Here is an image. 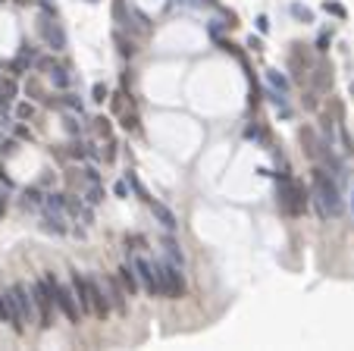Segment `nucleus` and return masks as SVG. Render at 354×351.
I'll return each instance as SVG.
<instances>
[{
    "mask_svg": "<svg viewBox=\"0 0 354 351\" xmlns=\"http://www.w3.org/2000/svg\"><path fill=\"white\" fill-rule=\"evenodd\" d=\"M72 288H76L78 308L85 310V314H91V317H98V320H104L110 314V298H107V292H104L100 279L72 273Z\"/></svg>",
    "mask_w": 354,
    "mask_h": 351,
    "instance_id": "obj_1",
    "label": "nucleus"
},
{
    "mask_svg": "<svg viewBox=\"0 0 354 351\" xmlns=\"http://www.w3.org/2000/svg\"><path fill=\"white\" fill-rule=\"evenodd\" d=\"M314 198L320 204V216H338L342 214V194H338V185L336 179H329L326 170H314Z\"/></svg>",
    "mask_w": 354,
    "mask_h": 351,
    "instance_id": "obj_2",
    "label": "nucleus"
},
{
    "mask_svg": "<svg viewBox=\"0 0 354 351\" xmlns=\"http://www.w3.org/2000/svg\"><path fill=\"white\" fill-rule=\"evenodd\" d=\"M157 270V282H160V295L163 298H182L185 295V276H182V266L179 264H154Z\"/></svg>",
    "mask_w": 354,
    "mask_h": 351,
    "instance_id": "obj_3",
    "label": "nucleus"
},
{
    "mask_svg": "<svg viewBox=\"0 0 354 351\" xmlns=\"http://www.w3.org/2000/svg\"><path fill=\"white\" fill-rule=\"evenodd\" d=\"M279 207L286 210L288 216H301L304 207H308V192H304L294 179H288V176L279 179Z\"/></svg>",
    "mask_w": 354,
    "mask_h": 351,
    "instance_id": "obj_4",
    "label": "nucleus"
},
{
    "mask_svg": "<svg viewBox=\"0 0 354 351\" xmlns=\"http://www.w3.org/2000/svg\"><path fill=\"white\" fill-rule=\"evenodd\" d=\"M44 282H47V288L54 292V298H56V308H60V310L66 314V320H69V323H78V310H82V308H78L76 288L69 292V288L60 282V279H56V276H50V273L44 276Z\"/></svg>",
    "mask_w": 354,
    "mask_h": 351,
    "instance_id": "obj_5",
    "label": "nucleus"
},
{
    "mask_svg": "<svg viewBox=\"0 0 354 351\" xmlns=\"http://www.w3.org/2000/svg\"><path fill=\"white\" fill-rule=\"evenodd\" d=\"M32 295H34V308H38V326H50V320H54V304H56V298H54V292L47 288V282L44 279H38V282L32 286Z\"/></svg>",
    "mask_w": 354,
    "mask_h": 351,
    "instance_id": "obj_6",
    "label": "nucleus"
},
{
    "mask_svg": "<svg viewBox=\"0 0 354 351\" xmlns=\"http://www.w3.org/2000/svg\"><path fill=\"white\" fill-rule=\"evenodd\" d=\"M38 32H41V38H44L47 48H54V50H63V48H66V34H63L60 26H56L54 13H44V16L38 19Z\"/></svg>",
    "mask_w": 354,
    "mask_h": 351,
    "instance_id": "obj_7",
    "label": "nucleus"
},
{
    "mask_svg": "<svg viewBox=\"0 0 354 351\" xmlns=\"http://www.w3.org/2000/svg\"><path fill=\"white\" fill-rule=\"evenodd\" d=\"M10 295H13V301H16V310H19L22 323L34 320V314H38V308H34V295H32V292H28L26 286H13V288H10Z\"/></svg>",
    "mask_w": 354,
    "mask_h": 351,
    "instance_id": "obj_8",
    "label": "nucleus"
},
{
    "mask_svg": "<svg viewBox=\"0 0 354 351\" xmlns=\"http://www.w3.org/2000/svg\"><path fill=\"white\" fill-rule=\"evenodd\" d=\"M132 266H135V273H138V282L144 286L150 295H160V282H157V270H154V264L144 260V257H135Z\"/></svg>",
    "mask_w": 354,
    "mask_h": 351,
    "instance_id": "obj_9",
    "label": "nucleus"
},
{
    "mask_svg": "<svg viewBox=\"0 0 354 351\" xmlns=\"http://www.w3.org/2000/svg\"><path fill=\"white\" fill-rule=\"evenodd\" d=\"M0 320H4V323H10L16 332H22V330H26V323H22L19 310H16V301H13V295H10V292H4V295H0Z\"/></svg>",
    "mask_w": 354,
    "mask_h": 351,
    "instance_id": "obj_10",
    "label": "nucleus"
},
{
    "mask_svg": "<svg viewBox=\"0 0 354 351\" xmlns=\"http://www.w3.org/2000/svg\"><path fill=\"white\" fill-rule=\"evenodd\" d=\"M34 66H38V69H44V72H47V78H50L56 88H69V85H72V76H69L63 66H56L54 60H38Z\"/></svg>",
    "mask_w": 354,
    "mask_h": 351,
    "instance_id": "obj_11",
    "label": "nucleus"
},
{
    "mask_svg": "<svg viewBox=\"0 0 354 351\" xmlns=\"http://www.w3.org/2000/svg\"><path fill=\"white\" fill-rule=\"evenodd\" d=\"M100 286H104V292H107V298H110V308H116V310H126V295L122 292L126 288H120V282H116L113 276H100Z\"/></svg>",
    "mask_w": 354,
    "mask_h": 351,
    "instance_id": "obj_12",
    "label": "nucleus"
},
{
    "mask_svg": "<svg viewBox=\"0 0 354 351\" xmlns=\"http://www.w3.org/2000/svg\"><path fill=\"white\" fill-rule=\"evenodd\" d=\"M150 214H154L157 216V223L163 226V229H166V232H172L176 226H179V220H176V214H172V210L166 207V204H160V201H154V198H150Z\"/></svg>",
    "mask_w": 354,
    "mask_h": 351,
    "instance_id": "obj_13",
    "label": "nucleus"
},
{
    "mask_svg": "<svg viewBox=\"0 0 354 351\" xmlns=\"http://www.w3.org/2000/svg\"><path fill=\"white\" fill-rule=\"evenodd\" d=\"M120 286L132 295V292H138V273H135V266L132 264H126V266H120Z\"/></svg>",
    "mask_w": 354,
    "mask_h": 351,
    "instance_id": "obj_14",
    "label": "nucleus"
},
{
    "mask_svg": "<svg viewBox=\"0 0 354 351\" xmlns=\"http://www.w3.org/2000/svg\"><path fill=\"white\" fill-rule=\"evenodd\" d=\"M163 251H166V257L172 264H179V266H185V254H182V248H179V242H176L172 236H166L163 238Z\"/></svg>",
    "mask_w": 354,
    "mask_h": 351,
    "instance_id": "obj_15",
    "label": "nucleus"
},
{
    "mask_svg": "<svg viewBox=\"0 0 354 351\" xmlns=\"http://www.w3.org/2000/svg\"><path fill=\"white\" fill-rule=\"evenodd\" d=\"M301 142H304V150H308V157H320V142H316L314 128H301Z\"/></svg>",
    "mask_w": 354,
    "mask_h": 351,
    "instance_id": "obj_16",
    "label": "nucleus"
},
{
    "mask_svg": "<svg viewBox=\"0 0 354 351\" xmlns=\"http://www.w3.org/2000/svg\"><path fill=\"white\" fill-rule=\"evenodd\" d=\"M22 207H26V210H41L44 207V194L38 188H26V194H22Z\"/></svg>",
    "mask_w": 354,
    "mask_h": 351,
    "instance_id": "obj_17",
    "label": "nucleus"
},
{
    "mask_svg": "<svg viewBox=\"0 0 354 351\" xmlns=\"http://www.w3.org/2000/svg\"><path fill=\"white\" fill-rule=\"evenodd\" d=\"M314 85H316V91H326L329 85H332V72H329L326 66H316L314 69Z\"/></svg>",
    "mask_w": 354,
    "mask_h": 351,
    "instance_id": "obj_18",
    "label": "nucleus"
},
{
    "mask_svg": "<svg viewBox=\"0 0 354 351\" xmlns=\"http://www.w3.org/2000/svg\"><path fill=\"white\" fill-rule=\"evenodd\" d=\"M113 41H116V48H120V54H122V56H135V50H138V48H135V41H132V38H126L122 32H116V34H113Z\"/></svg>",
    "mask_w": 354,
    "mask_h": 351,
    "instance_id": "obj_19",
    "label": "nucleus"
},
{
    "mask_svg": "<svg viewBox=\"0 0 354 351\" xmlns=\"http://www.w3.org/2000/svg\"><path fill=\"white\" fill-rule=\"evenodd\" d=\"M13 98H16V82L13 78H4V82H0V104L6 107Z\"/></svg>",
    "mask_w": 354,
    "mask_h": 351,
    "instance_id": "obj_20",
    "label": "nucleus"
},
{
    "mask_svg": "<svg viewBox=\"0 0 354 351\" xmlns=\"http://www.w3.org/2000/svg\"><path fill=\"white\" fill-rule=\"evenodd\" d=\"M100 201H104V185L100 182H91V188L85 192V204L94 207V204H100Z\"/></svg>",
    "mask_w": 354,
    "mask_h": 351,
    "instance_id": "obj_21",
    "label": "nucleus"
},
{
    "mask_svg": "<svg viewBox=\"0 0 354 351\" xmlns=\"http://www.w3.org/2000/svg\"><path fill=\"white\" fill-rule=\"evenodd\" d=\"M266 78H270V85H273L276 91H282V94L288 91V82H286V76H282V72H276V69H266Z\"/></svg>",
    "mask_w": 354,
    "mask_h": 351,
    "instance_id": "obj_22",
    "label": "nucleus"
},
{
    "mask_svg": "<svg viewBox=\"0 0 354 351\" xmlns=\"http://www.w3.org/2000/svg\"><path fill=\"white\" fill-rule=\"evenodd\" d=\"M66 128H69L72 135H82V128H85V126H82V113H78V110L66 113Z\"/></svg>",
    "mask_w": 354,
    "mask_h": 351,
    "instance_id": "obj_23",
    "label": "nucleus"
},
{
    "mask_svg": "<svg viewBox=\"0 0 354 351\" xmlns=\"http://www.w3.org/2000/svg\"><path fill=\"white\" fill-rule=\"evenodd\" d=\"M110 94H107V85H100V82H98V85H94L91 88V100H98V104H104V100H107Z\"/></svg>",
    "mask_w": 354,
    "mask_h": 351,
    "instance_id": "obj_24",
    "label": "nucleus"
},
{
    "mask_svg": "<svg viewBox=\"0 0 354 351\" xmlns=\"http://www.w3.org/2000/svg\"><path fill=\"white\" fill-rule=\"evenodd\" d=\"M32 113H34L32 104H19V107H16V120H32Z\"/></svg>",
    "mask_w": 354,
    "mask_h": 351,
    "instance_id": "obj_25",
    "label": "nucleus"
},
{
    "mask_svg": "<svg viewBox=\"0 0 354 351\" xmlns=\"http://www.w3.org/2000/svg\"><path fill=\"white\" fill-rule=\"evenodd\" d=\"M326 13H332V16H338V19H345V6H342V4H329V0H326Z\"/></svg>",
    "mask_w": 354,
    "mask_h": 351,
    "instance_id": "obj_26",
    "label": "nucleus"
},
{
    "mask_svg": "<svg viewBox=\"0 0 354 351\" xmlns=\"http://www.w3.org/2000/svg\"><path fill=\"white\" fill-rule=\"evenodd\" d=\"M292 13H294V16H298L301 22H310V19H314V16H310V10H304V6H298V4H294V6H292Z\"/></svg>",
    "mask_w": 354,
    "mask_h": 351,
    "instance_id": "obj_27",
    "label": "nucleus"
},
{
    "mask_svg": "<svg viewBox=\"0 0 354 351\" xmlns=\"http://www.w3.org/2000/svg\"><path fill=\"white\" fill-rule=\"evenodd\" d=\"M94 132H98V135H110V120H94Z\"/></svg>",
    "mask_w": 354,
    "mask_h": 351,
    "instance_id": "obj_28",
    "label": "nucleus"
},
{
    "mask_svg": "<svg viewBox=\"0 0 354 351\" xmlns=\"http://www.w3.org/2000/svg\"><path fill=\"white\" fill-rule=\"evenodd\" d=\"M244 135H248V138H264V128H260V126H248Z\"/></svg>",
    "mask_w": 354,
    "mask_h": 351,
    "instance_id": "obj_29",
    "label": "nucleus"
},
{
    "mask_svg": "<svg viewBox=\"0 0 354 351\" xmlns=\"http://www.w3.org/2000/svg\"><path fill=\"white\" fill-rule=\"evenodd\" d=\"M85 179H88V182H100V172L94 170V166H88V170H85Z\"/></svg>",
    "mask_w": 354,
    "mask_h": 351,
    "instance_id": "obj_30",
    "label": "nucleus"
},
{
    "mask_svg": "<svg viewBox=\"0 0 354 351\" xmlns=\"http://www.w3.org/2000/svg\"><path fill=\"white\" fill-rule=\"evenodd\" d=\"M13 150H16V142H4V148H0V154H6V157H10Z\"/></svg>",
    "mask_w": 354,
    "mask_h": 351,
    "instance_id": "obj_31",
    "label": "nucleus"
},
{
    "mask_svg": "<svg viewBox=\"0 0 354 351\" xmlns=\"http://www.w3.org/2000/svg\"><path fill=\"white\" fill-rule=\"evenodd\" d=\"M110 104H113V110H116V113H122V107H126V104H122V94H116Z\"/></svg>",
    "mask_w": 354,
    "mask_h": 351,
    "instance_id": "obj_32",
    "label": "nucleus"
},
{
    "mask_svg": "<svg viewBox=\"0 0 354 351\" xmlns=\"http://www.w3.org/2000/svg\"><path fill=\"white\" fill-rule=\"evenodd\" d=\"M113 192L120 194V198H126V194H128V185H126V182H116V188H113Z\"/></svg>",
    "mask_w": 354,
    "mask_h": 351,
    "instance_id": "obj_33",
    "label": "nucleus"
},
{
    "mask_svg": "<svg viewBox=\"0 0 354 351\" xmlns=\"http://www.w3.org/2000/svg\"><path fill=\"white\" fill-rule=\"evenodd\" d=\"M257 28L266 32V28H270V19H266V16H260V19H257Z\"/></svg>",
    "mask_w": 354,
    "mask_h": 351,
    "instance_id": "obj_34",
    "label": "nucleus"
},
{
    "mask_svg": "<svg viewBox=\"0 0 354 351\" xmlns=\"http://www.w3.org/2000/svg\"><path fill=\"white\" fill-rule=\"evenodd\" d=\"M316 44H320V50H326L329 48V34H320V41H316Z\"/></svg>",
    "mask_w": 354,
    "mask_h": 351,
    "instance_id": "obj_35",
    "label": "nucleus"
},
{
    "mask_svg": "<svg viewBox=\"0 0 354 351\" xmlns=\"http://www.w3.org/2000/svg\"><path fill=\"white\" fill-rule=\"evenodd\" d=\"M6 214V194H0V216Z\"/></svg>",
    "mask_w": 354,
    "mask_h": 351,
    "instance_id": "obj_36",
    "label": "nucleus"
},
{
    "mask_svg": "<svg viewBox=\"0 0 354 351\" xmlns=\"http://www.w3.org/2000/svg\"><path fill=\"white\" fill-rule=\"evenodd\" d=\"M88 4H98V0H88Z\"/></svg>",
    "mask_w": 354,
    "mask_h": 351,
    "instance_id": "obj_37",
    "label": "nucleus"
}]
</instances>
